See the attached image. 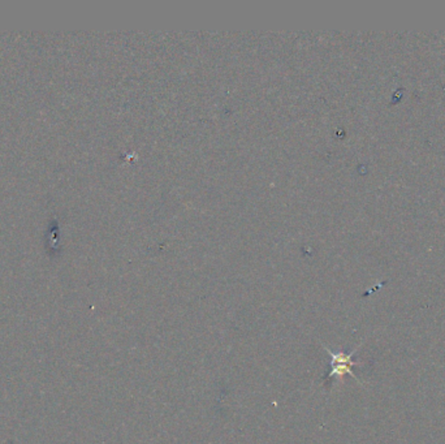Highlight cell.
I'll return each instance as SVG.
<instances>
[{"label": "cell", "instance_id": "obj_1", "mask_svg": "<svg viewBox=\"0 0 445 444\" xmlns=\"http://www.w3.org/2000/svg\"><path fill=\"white\" fill-rule=\"evenodd\" d=\"M362 344H359L355 350H354L352 353H344V352H332L330 348H327L326 345H323L324 351L327 352L330 356H331V372L330 374L326 376V379H331L332 376H337V378H343L344 375L349 374L350 376H353L354 379L361 383V381L355 376V374L352 370L353 366H359L362 365L361 363H357V361H353V356L355 352L359 350Z\"/></svg>", "mask_w": 445, "mask_h": 444}]
</instances>
